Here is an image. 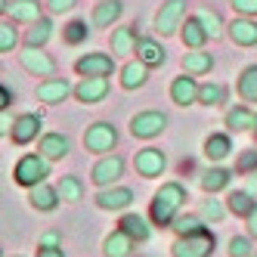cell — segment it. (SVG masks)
Instances as JSON below:
<instances>
[{"label": "cell", "mask_w": 257, "mask_h": 257, "mask_svg": "<svg viewBox=\"0 0 257 257\" xmlns=\"http://www.w3.org/2000/svg\"><path fill=\"white\" fill-rule=\"evenodd\" d=\"M168 127V115L164 112H140L131 118V134L137 140H152Z\"/></svg>", "instance_id": "9c48e42d"}, {"label": "cell", "mask_w": 257, "mask_h": 257, "mask_svg": "<svg viewBox=\"0 0 257 257\" xmlns=\"http://www.w3.org/2000/svg\"><path fill=\"white\" fill-rule=\"evenodd\" d=\"M41 245H62V232H56V229L44 232V235H41Z\"/></svg>", "instance_id": "bcb514c9"}, {"label": "cell", "mask_w": 257, "mask_h": 257, "mask_svg": "<svg viewBox=\"0 0 257 257\" xmlns=\"http://www.w3.org/2000/svg\"><path fill=\"white\" fill-rule=\"evenodd\" d=\"M108 96V78L96 75V78H81V84L75 87V99L84 105H96Z\"/></svg>", "instance_id": "4fadbf2b"}, {"label": "cell", "mask_w": 257, "mask_h": 257, "mask_svg": "<svg viewBox=\"0 0 257 257\" xmlns=\"http://www.w3.org/2000/svg\"><path fill=\"white\" fill-rule=\"evenodd\" d=\"M10 99H13L10 87H0V108H10Z\"/></svg>", "instance_id": "681fc988"}, {"label": "cell", "mask_w": 257, "mask_h": 257, "mask_svg": "<svg viewBox=\"0 0 257 257\" xmlns=\"http://www.w3.org/2000/svg\"><path fill=\"white\" fill-rule=\"evenodd\" d=\"M41 127H44V118H41V115L25 112V115H19V118L13 121V134H10V137H13L16 146H28V143L38 140Z\"/></svg>", "instance_id": "7c38bea8"}, {"label": "cell", "mask_w": 257, "mask_h": 257, "mask_svg": "<svg viewBox=\"0 0 257 257\" xmlns=\"http://www.w3.org/2000/svg\"><path fill=\"white\" fill-rule=\"evenodd\" d=\"M71 93H75V87H71L65 78H44V81L38 84V99L47 102V105H59V102H65Z\"/></svg>", "instance_id": "5bb4252c"}, {"label": "cell", "mask_w": 257, "mask_h": 257, "mask_svg": "<svg viewBox=\"0 0 257 257\" xmlns=\"http://www.w3.org/2000/svg\"><path fill=\"white\" fill-rule=\"evenodd\" d=\"M186 201H189V189L183 186V183H177V180L164 183V186L152 195V208H149L152 223L161 226V229H171L177 214H180V208L186 205Z\"/></svg>", "instance_id": "6da1fadb"}, {"label": "cell", "mask_w": 257, "mask_h": 257, "mask_svg": "<svg viewBox=\"0 0 257 257\" xmlns=\"http://www.w3.org/2000/svg\"><path fill=\"white\" fill-rule=\"evenodd\" d=\"M195 16L201 19V25H205V31H208V38H211V41L223 38V28H226V25H223V19H220V13H214V10L205 7V10H198Z\"/></svg>", "instance_id": "8d00e7d4"}, {"label": "cell", "mask_w": 257, "mask_h": 257, "mask_svg": "<svg viewBox=\"0 0 257 257\" xmlns=\"http://www.w3.org/2000/svg\"><path fill=\"white\" fill-rule=\"evenodd\" d=\"M56 189H59L62 201H81V198H84V183H81V177H75V174L59 177Z\"/></svg>", "instance_id": "d6a6232c"}, {"label": "cell", "mask_w": 257, "mask_h": 257, "mask_svg": "<svg viewBox=\"0 0 257 257\" xmlns=\"http://www.w3.org/2000/svg\"><path fill=\"white\" fill-rule=\"evenodd\" d=\"M137 44H140L137 25H124L112 31V56H131V53H137Z\"/></svg>", "instance_id": "d6986e66"}, {"label": "cell", "mask_w": 257, "mask_h": 257, "mask_svg": "<svg viewBox=\"0 0 257 257\" xmlns=\"http://www.w3.org/2000/svg\"><path fill=\"white\" fill-rule=\"evenodd\" d=\"M115 146H118V131H115V124H108V121H93L87 127V134H84V149L87 152H93V155H108V152H115Z\"/></svg>", "instance_id": "277c9868"}, {"label": "cell", "mask_w": 257, "mask_h": 257, "mask_svg": "<svg viewBox=\"0 0 257 257\" xmlns=\"http://www.w3.org/2000/svg\"><path fill=\"white\" fill-rule=\"evenodd\" d=\"M254 257H257V251H254Z\"/></svg>", "instance_id": "816d5d0a"}, {"label": "cell", "mask_w": 257, "mask_h": 257, "mask_svg": "<svg viewBox=\"0 0 257 257\" xmlns=\"http://www.w3.org/2000/svg\"><path fill=\"white\" fill-rule=\"evenodd\" d=\"M75 4H78V0H47V10H50L53 16H62V13H68V10H75Z\"/></svg>", "instance_id": "ee69618b"}, {"label": "cell", "mask_w": 257, "mask_h": 257, "mask_svg": "<svg viewBox=\"0 0 257 257\" xmlns=\"http://www.w3.org/2000/svg\"><path fill=\"white\" fill-rule=\"evenodd\" d=\"M254 205H257V195L248 192V189H232V192L226 195V208H229V214H235V217H248V214L254 211Z\"/></svg>", "instance_id": "f1b7e54d"}, {"label": "cell", "mask_w": 257, "mask_h": 257, "mask_svg": "<svg viewBox=\"0 0 257 257\" xmlns=\"http://www.w3.org/2000/svg\"><path fill=\"white\" fill-rule=\"evenodd\" d=\"M137 59H143L149 68H158V65L168 62V50H164L155 38H140V44H137Z\"/></svg>", "instance_id": "7402d4cb"}, {"label": "cell", "mask_w": 257, "mask_h": 257, "mask_svg": "<svg viewBox=\"0 0 257 257\" xmlns=\"http://www.w3.org/2000/svg\"><path fill=\"white\" fill-rule=\"evenodd\" d=\"M245 226H248V235H251V238H257V205H254V211L245 217Z\"/></svg>", "instance_id": "7dc6e473"}, {"label": "cell", "mask_w": 257, "mask_h": 257, "mask_svg": "<svg viewBox=\"0 0 257 257\" xmlns=\"http://www.w3.org/2000/svg\"><path fill=\"white\" fill-rule=\"evenodd\" d=\"M180 38H183V44H186L189 50H201L205 41H208V31H205V25H201L198 16H189V19L183 22V28H180Z\"/></svg>", "instance_id": "4316f807"}, {"label": "cell", "mask_w": 257, "mask_h": 257, "mask_svg": "<svg viewBox=\"0 0 257 257\" xmlns=\"http://www.w3.org/2000/svg\"><path fill=\"white\" fill-rule=\"evenodd\" d=\"M232 171L229 168H208L205 174H201V189H205L208 195H217V192H223V189H229V183H232Z\"/></svg>", "instance_id": "603a6c76"}, {"label": "cell", "mask_w": 257, "mask_h": 257, "mask_svg": "<svg viewBox=\"0 0 257 257\" xmlns=\"http://www.w3.org/2000/svg\"><path fill=\"white\" fill-rule=\"evenodd\" d=\"M186 0H164L158 16H155V31L161 34V38H171V34H177L183 28V22H186Z\"/></svg>", "instance_id": "5b68a950"}, {"label": "cell", "mask_w": 257, "mask_h": 257, "mask_svg": "<svg viewBox=\"0 0 257 257\" xmlns=\"http://www.w3.org/2000/svg\"><path fill=\"white\" fill-rule=\"evenodd\" d=\"M38 152H41L44 158H50V161H59V158H65V155L71 152V143H68L65 134H44Z\"/></svg>", "instance_id": "ffe728a7"}, {"label": "cell", "mask_w": 257, "mask_h": 257, "mask_svg": "<svg viewBox=\"0 0 257 257\" xmlns=\"http://www.w3.org/2000/svg\"><path fill=\"white\" fill-rule=\"evenodd\" d=\"M50 158H44L41 152L34 155V152H28V155H22L19 161H16V168H13V180L19 183V186H25V189H31V186H38V183H44L47 177H50Z\"/></svg>", "instance_id": "7a4b0ae2"}, {"label": "cell", "mask_w": 257, "mask_h": 257, "mask_svg": "<svg viewBox=\"0 0 257 257\" xmlns=\"http://www.w3.org/2000/svg\"><path fill=\"white\" fill-rule=\"evenodd\" d=\"M38 257H65V251H62V245H41Z\"/></svg>", "instance_id": "f6af8a7d"}, {"label": "cell", "mask_w": 257, "mask_h": 257, "mask_svg": "<svg viewBox=\"0 0 257 257\" xmlns=\"http://www.w3.org/2000/svg\"><path fill=\"white\" fill-rule=\"evenodd\" d=\"M251 134H254V143H257V124H254V131H251Z\"/></svg>", "instance_id": "f907efd6"}, {"label": "cell", "mask_w": 257, "mask_h": 257, "mask_svg": "<svg viewBox=\"0 0 257 257\" xmlns=\"http://www.w3.org/2000/svg\"><path fill=\"white\" fill-rule=\"evenodd\" d=\"M121 174H124V158L108 152V155H102V158L93 164V171H90V180H93L99 189H105V186H115V183L121 180Z\"/></svg>", "instance_id": "52a82bcc"}, {"label": "cell", "mask_w": 257, "mask_h": 257, "mask_svg": "<svg viewBox=\"0 0 257 257\" xmlns=\"http://www.w3.org/2000/svg\"><path fill=\"white\" fill-rule=\"evenodd\" d=\"M211 68H214V56L205 53V47L189 50L186 56H183V71H189V75H208Z\"/></svg>", "instance_id": "4dcf8cb0"}, {"label": "cell", "mask_w": 257, "mask_h": 257, "mask_svg": "<svg viewBox=\"0 0 257 257\" xmlns=\"http://www.w3.org/2000/svg\"><path fill=\"white\" fill-rule=\"evenodd\" d=\"M53 38V22L47 16H41L38 22H31V28L25 31V47H44Z\"/></svg>", "instance_id": "1f68e13d"}, {"label": "cell", "mask_w": 257, "mask_h": 257, "mask_svg": "<svg viewBox=\"0 0 257 257\" xmlns=\"http://www.w3.org/2000/svg\"><path fill=\"white\" fill-rule=\"evenodd\" d=\"M238 16H257V0H229Z\"/></svg>", "instance_id": "7bdbcfd3"}, {"label": "cell", "mask_w": 257, "mask_h": 257, "mask_svg": "<svg viewBox=\"0 0 257 257\" xmlns=\"http://www.w3.org/2000/svg\"><path fill=\"white\" fill-rule=\"evenodd\" d=\"M131 201H134V189L127 186H105L96 192V205L102 211H124L131 208Z\"/></svg>", "instance_id": "2e32d148"}, {"label": "cell", "mask_w": 257, "mask_h": 257, "mask_svg": "<svg viewBox=\"0 0 257 257\" xmlns=\"http://www.w3.org/2000/svg\"><path fill=\"white\" fill-rule=\"evenodd\" d=\"M229 28V41L238 47H257V22L254 16H235L226 25Z\"/></svg>", "instance_id": "e0dca14e"}, {"label": "cell", "mask_w": 257, "mask_h": 257, "mask_svg": "<svg viewBox=\"0 0 257 257\" xmlns=\"http://www.w3.org/2000/svg\"><path fill=\"white\" fill-rule=\"evenodd\" d=\"M257 168V149H245L242 155H238V161H235V171L238 174H251Z\"/></svg>", "instance_id": "b9f144b4"}, {"label": "cell", "mask_w": 257, "mask_h": 257, "mask_svg": "<svg viewBox=\"0 0 257 257\" xmlns=\"http://www.w3.org/2000/svg\"><path fill=\"white\" fill-rule=\"evenodd\" d=\"M4 16H10L13 22H25V25H31V22H38L44 13H41V4H38V0H13L10 10H7Z\"/></svg>", "instance_id": "484cf974"}, {"label": "cell", "mask_w": 257, "mask_h": 257, "mask_svg": "<svg viewBox=\"0 0 257 257\" xmlns=\"http://www.w3.org/2000/svg\"><path fill=\"white\" fill-rule=\"evenodd\" d=\"M232 155V140H229V134H211L208 140H205V158L208 161H223V158H229Z\"/></svg>", "instance_id": "83f0119b"}, {"label": "cell", "mask_w": 257, "mask_h": 257, "mask_svg": "<svg viewBox=\"0 0 257 257\" xmlns=\"http://www.w3.org/2000/svg\"><path fill=\"white\" fill-rule=\"evenodd\" d=\"M19 62L34 78H56V59L44 53V47H25L19 53Z\"/></svg>", "instance_id": "8992f818"}, {"label": "cell", "mask_w": 257, "mask_h": 257, "mask_svg": "<svg viewBox=\"0 0 257 257\" xmlns=\"http://www.w3.org/2000/svg\"><path fill=\"white\" fill-rule=\"evenodd\" d=\"M118 226L127 232V235H134L137 242H149V235H152V226H149V220L140 217V214H124L118 220Z\"/></svg>", "instance_id": "f546056e"}, {"label": "cell", "mask_w": 257, "mask_h": 257, "mask_svg": "<svg viewBox=\"0 0 257 257\" xmlns=\"http://www.w3.org/2000/svg\"><path fill=\"white\" fill-rule=\"evenodd\" d=\"M134 245H137V238H134V235H127V232L118 226L115 232H108V235H105L102 254H105V257H131V254H134Z\"/></svg>", "instance_id": "ac0fdd59"}, {"label": "cell", "mask_w": 257, "mask_h": 257, "mask_svg": "<svg viewBox=\"0 0 257 257\" xmlns=\"http://www.w3.org/2000/svg\"><path fill=\"white\" fill-rule=\"evenodd\" d=\"M28 201H31V208H34V211L50 214V211H56V208H59L62 195H59L56 186H50V183L44 180V183H38V186H31V189H28Z\"/></svg>", "instance_id": "9a60e30c"}, {"label": "cell", "mask_w": 257, "mask_h": 257, "mask_svg": "<svg viewBox=\"0 0 257 257\" xmlns=\"http://www.w3.org/2000/svg\"><path fill=\"white\" fill-rule=\"evenodd\" d=\"M198 93H201V84L195 81V75H189V71H183L180 78L171 81V99H174L180 108L195 105V102H198Z\"/></svg>", "instance_id": "8fae6325"}, {"label": "cell", "mask_w": 257, "mask_h": 257, "mask_svg": "<svg viewBox=\"0 0 257 257\" xmlns=\"http://www.w3.org/2000/svg\"><path fill=\"white\" fill-rule=\"evenodd\" d=\"M254 124H257V115L251 112L248 105H232L229 112H226L229 134H248V131H254Z\"/></svg>", "instance_id": "cb8c5ba5"}, {"label": "cell", "mask_w": 257, "mask_h": 257, "mask_svg": "<svg viewBox=\"0 0 257 257\" xmlns=\"http://www.w3.org/2000/svg\"><path fill=\"white\" fill-rule=\"evenodd\" d=\"M146 81H149V65L143 59H131L121 68V87L124 90H140Z\"/></svg>", "instance_id": "d4e9b609"}, {"label": "cell", "mask_w": 257, "mask_h": 257, "mask_svg": "<svg viewBox=\"0 0 257 257\" xmlns=\"http://www.w3.org/2000/svg\"><path fill=\"white\" fill-rule=\"evenodd\" d=\"M226 211L229 208H223V201H217L214 195H208L205 201H201V217H205V223H220V220H223L226 217Z\"/></svg>", "instance_id": "74e56055"}, {"label": "cell", "mask_w": 257, "mask_h": 257, "mask_svg": "<svg viewBox=\"0 0 257 257\" xmlns=\"http://www.w3.org/2000/svg\"><path fill=\"white\" fill-rule=\"evenodd\" d=\"M214 232L201 229V232H192V235H177L174 245H171V254L174 257H211L214 254Z\"/></svg>", "instance_id": "3957f363"}, {"label": "cell", "mask_w": 257, "mask_h": 257, "mask_svg": "<svg viewBox=\"0 0 257 257\" xmlns=\"http://www.w3.org/2000/svg\"><path fill=\"white\" fill-rule=\"evenodd\" d=\"M87 34H90L87 22L75 19V22H68V25L62 28V41H65V44H71V47H78V44H84V41H87Z\"/></svg>", "instance_id": "f35d334b"}, {"label": "cell", "mask_w": 257, "mask_h": 257, "mask_svg": "<svg viewBox=\"0 0 257 257\" xmlns=\"http://www.w3.org/2000/svg\"><path fill=\"white\" fill-rule=\"evenodd\" d=\"M134 168L140 177L152 180V177H161L164 171H168V158H164L161 149H155V146H149V149H140L134 155Z\"/></svg>", "instance_id": "ba28073f"}, {"label": "cell", "mask_w": 257, "mask_h": 257, "mask_svg": "<svg viewBox=\"0 0 257 257\" xmlns=\"http://www.w3.org/2000/svg\"><path fill=\"white\" fill-rule=\"evenodd\" d=\"M198 102L201 105H223L226 102V87L223 84H217V81H208V84H201V93H198Z\"/></svg>", "instance_id": "d590c367"}, {"label": "cell", "mask_w": 257, "mask_h": 257, "mask_svg": "<svg viewBox=\"0 0 257 257\" xmlns=\"http://www.w3.org/2000/svg\"><path fill=\"white\" fill-rule=\"evenodd\" d=\"M229 257H254V245H251V235H232L229 245H226Z\"/></svg>", "instance_id": "ab89813d"}, {"label": "cell", "mask_w": 257, "mask_h": 257, "mask_svg": "<svg viewBox=\"0 0 257 257\" xmlns=\"http://www.w3.org/2000/svg\"><path fill=\"white\" fill-rule=\"evenodd\" d=\"M16 47H19V34H16L13 22H0V53H13Z\"/></svg>", "instance_id": "60d3db41"}, {"label": "cell", "mask_w": 257, "mask_h": 257, "mask_svg": "<svg viewBox=\"0 0 257 257\" xmlns=\"http://www.w3.org/2000/svg\"><path fill=\"white\" fill-rule=\"evenodd\" d=\"M177 235H192V232H201L205 229V217L201 214H177L174 226H171Z\"/></svg>", "instance_id": "e575fe53"}, {"label": "cell", "mask_w": 257, "mask_h": 257, "mask_svg": "<svg viewBox=\"0 0 257 257\" xmlns=\"http://www.w3.org/2000/svg\"><path fill=\"white\" fill-rule=\"evenodd\" d=\"M238 96L245 102H257V65H248L238 75Z\"/></svg>", "instance_id": "836d02e7"}, {"label": "cell", "mask_w": 257, "mask_h": 257, "mask_svg": "<svg viewBox=\"0 0 257 257\" xmlns=\"http://www.w3.org/2000/svg\"><path fill=\"white\" fill-rule=\"evenodd\" d=\"M75 71L81 78H96V75L108 78L115 71V56H108V53H87V56H81L75 62Z\"/></svg>", "instance_id": "30bf717a"}, {"label": "cell", "mask_w": 257, "mask_h": 257, "mask_svg": "<svg viewBox=\"0 0 257 257\" xmlns=\"http://www.w3.org/2000/svg\"><path fill=\"white\" fill-rule=\"evenodd\" d=\"M245 177H248V183H245V189H248V192H254V195H257V168H254V171H251V174H245Z\"/></svg>", "instance_id": "c3c4849f"}, {"label": "cell", "mask_w": 257, "mask_h": 257, "mask_svg": "<svg viewBox=\"0 0 257 257\" xmlns=\"http://www.w3.org/2000/svg\"><path fill=\"white\" fill-rule=\"evenodd\" d=\"M121 13H124V4L121 0H102V4L93 7V28H112L118 19H121Z\"/></svg>", "instance_id": "44dd1931"}]
</instances>
